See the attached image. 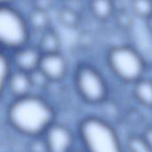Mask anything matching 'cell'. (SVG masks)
I'll list each match as a JSON object with an SVG mask.
<instances>
[{
  "label": "cell",
  "instance_id": "1",
  "mask_svg": "<svg viewBox=\"0 0 152 152\" xmlns=\"http://www.w3.org/2000/svg\"><path fill=\"white\" fill-rule=\"evenodd\" d=\"M8 126L30 139L42 137L56 121V110L45 96L37 94L12 99L5 110Z\"/></svg>",
  "mask_w": 152,
  "mask_h": 152
},
{
  "label": "cell",
  "instance_id": "2",
  "mask_svg": "<svg viewBox=\"0 0 152 152\" xmlns=\"http://www.w3.org/2000/svg\"><path fill=\"white\" fill-rule=\"evenodd\" d=\"M77 136L86 152H126L117 129L96 115H88L77 126Z\"/></svg>",
  "mask_w": 152,
  "mask_h": 152
},
{
  "label": "cell",
  "instance_id": "3",
  "mask_svg": "<svg viewBox=\"0 0 152 152\" xmlns=\"http://www.w3.org/2000/svg\"><path fill=\"white\" fill-rule=\"evenodd\" d=\"M105 61L112 75L129 85L144 77L149 65L135 47L125 44L111 46L106 53Z\"/></svg>",
  "mask_w": 152,
  "mask_h": 152
},
{
  "label": "cell",
  "instance_id": "4",
  "mask_svg": "<svg viewBox=\"0 0 152 152\" xmlns=\"http://www.w3.org/2000/svg\"><path fill=\"white\" fill-rule=\"evenodd\" d=\"M75 90L79 98L89 105L104 103L110 95V86L102 72L94 64L80 62L73 73Z\"/></svg>",
  "mask_w": 152,
  "mask_h": 152
},
{
  "label": "cell",
  "instance_id": "5",
  "mask_svg": "<svg viewBox=\"0 0 152 152\" xmlns=\"http://www.w3.org/2000/svg\"><path fill=\"white\" fill-rule=\"evenodd\" d=\"M32 31L27 17L14 5H0V44L12 52L29 44Z\"/></svg>",
  "mask_w": 152,
  "mask_h": 152
},
{
  "label": "cell",
  "instance_id": "6",
  "mask_svg": "<svg viewBox=\"0 0 152 152\" xmlns=\"http://www.w3.org/2000/svg\"><path fill=\"white\" fill-rule=\"evenodd\" d=\"M42 138L46 152H72L77 136L69 126L55 121Z\"/></svg>",
  "mask_w": 152,
  "mask_h": 152
},
{
  "label": "cell",
  "instance_id": "7",
  "mask_svg": "<svg viewBox=\"0 0 152 152\" xmlns=\"http://www.w3.org/2000/svg\"><path fill=\"white\" fill-rule=\"evenodd\" d=\"M38 69L52 84H59L67 77L69 66L67 57L58 52L43 54Z\"/></svg>",
  "mask_w": 152,
  "mask_h": 152
},
{
  "label": "cell",
  "instance_id": "8",
  "mask_svg": "<svg viewBox=\"0 0 152 152\" xmlns=\"http://www.w3.org/2000/svg\"><path fill=\"white\" fill-rule=\"evenodd\" d=\"M9 53L14 69L27 73H32L39 68L43 56L37 45L30 43Z\"/></svg>",
  "mask_w": 152,
  "mask_h": 152
},
{
  "label": "cell",
  "instance_id": "9",
  "mask_svg": "<svg viewBox=\"0 0 152 152\" xmlns=\"http://www.w3.org/2000/svg\"><path fill=\"white\" fill-rule=\"evenodd\" d=\"M33 84L30 73L14 69L9 77L5 88L2 94L7 92L12 96V99L20 98L33 93Z\"/></svg>",
  "mask_w": 152,
  "mask_h": 152
},
{
  "label": "cell",
  "instance_id": "10",
  "mask_svg": "<svg viewBox=\"0 0 152 152\" xmlns=\"http://www.w3.org/2000/svg\"><path fill=\"white\" fill-rule=\"evenodd\" d=\"M88 9L94 19L102 22L113 19L118 11L114 0H89Z\"/></svg>",
  "mask_w": 152,
  "mask_h": 152
},
{
  "label": "cell",
  "instance_id": "11",
  "mask_svg": "<svg viewBox=\"0 0 152 152\" xmlns=\"http://www.w3.org/2000/svg\"><path fill=\"white\" fill-rule=\"evenodd\" d=\"M36 45L43 54L61 52V37L53 27L39 34V37Z\"/></svg>",
  "mask_w": 152,
  "mask_h": 152
},
{
  "label": "cell",
  "instance_id": "12",
  "mask_svg": "<svg viewBox=\"0 0 152 152\" xmlns=\"http://www.w3.org/2000/svg\"><path fill=\"white\" fill-rule=\"evenodd\" d=\"M134 99L143 107L152 109V81L147 77L133 85Z\"/></svg>",
  "mask_w": 152,
  "mask_h": 152
},
{
  "label": "cell",
  "instance_id": "13",
  "mask_svg": "<svg viewBox=\"0 0 152 152\" xmlns=\"http://www.w3.org/2000/svg\"><path fill=\"white\" fill-rule=\"evenodd\" d=\"M26 17L32 32L36 31L40 34L52 27L49 12L31 8L30 12Z\"/></svg>",
  "mask_w": 152,
  "mask_h": 152
},
{
  "label": "cell",
  "instance_id": "14",
  "mask_svg": "<svg viewBox=\"0 0 152 152\" xmlns=\"http://www.w3.org/2000/svg\"><path fill=\"white\" fill-rule=\"evenodd\" d=\"M57 20L61 26L70 29H75L81 24L79 12L69 5H62L58 9Z\"/></svg>",
  "mask_w": 152,
  "mask_h": 152
},
{
  "label": "cell",
  "instance_id": "15",
  "mask_svg": "<svg viewBox=\"0 0 152 152\" xmlns=\"http://www.w3.org/2000/svg\"><path fill=\"white\" fill-rule=\"evenodd\" d=\"M14 67L12 64V61L11 58V54L9 52L1 50V54H0V78H1V91L2 93L4 92L6 83L12 74L14 70Z\"/></svg>",
  "mask_w": 152,
  "mask_h": 152
},
{
  "label": "cell",
  "instance_id": "16",
  "mask_svg": "<svg viewBox=\"0 0 152 152\" xmlns=\"http://www.w3.org/2000/svg\"><path fill=\"white\" fill-rule=\"evenodd\" d=\"M130 11L144 21L152 15V0H130Z\"/></svg>",
  "mask_w": 152,
  "mask_h": 152
},
{
  "label": "cell",
  "instance_id": "17",
  "mask_svg": "<svg viewBox=\"0 0 152 152\" xmlns=\"http://www.w3.org/2000/svg\"><path fill=\"white\" fill-rule=\"evenodd\" d=\"M126 148L128 152H152V147L142 134L130 135L126 140Z\"/></svg>",
  "mask_w": 152,
  "mask_h": 152
},
{
  "label": "cell",
  "instance_id": "18",
  "mask_svg": "<svg viewBox=\"0 0 152 152\" xmlns=\"http://www.w3.org/2000/svg\"><path fill=\"white\" fill-rule=\"evenodd\" d=\"M133 13L130 11H127L126 9H121L118 10L115 16L114 20L117 24V26L123 30H128L132 28L134 24V20H133Z\"/></svg>",
  "mask_w": 152,
  "mask_h": 152
},
{
  "label": "cell",
  "instance_id": "19",
  "mask_svg": "<svg viewBox=\"0 0 152 152\" xmlns=\"http://www.w3.org/2000/svg\"><path fill=\"white\" fill-rule=\"evenodd\" d=\"M30 77H31V80H32L34 88L40 89V90H45L52 84L48 80V78L40 71L39 69H37V70L30 73Z\"/></svg>",
  "mask_w": 152,
  "mask_h": 152
},
{
  "label": "cell",
  "instance_id": "20",
  "mask_svg": "<svg viewBox=\"0 0 152 152\" xmlns=\"http://www.w3.org/2000/svg\"><path fill=\"white\" fill-rule=\"evenodd\" d=\"M54 1L56 0H31L32 8L49 12L53 8Z\"/></svg>",
  "mask_w": 152,
  "mask_h": 152
},
{
  "label": "cell",
  "instance_id": "21",
  "mask_svg": "<svg viewBox=\"0 0 152 152\" xmlns=\"http://www.w3.org/2000/svg\"><path fill=\"white\" fill-rule=\"evenodd\" d=\"M142 136L144 137V139L150 143V145L152 147V126L148 127L144 133L142 134Z\"/></svg>",
  "mask_w": 152,
  "mask_h": 152
},
{
  "label": "cell",
  "instance_id": "22",
  "mask_svg": "<svg viewBox=\"0 0 152 152\" xmlns=\"http://www.w3.org/2000/svg\"><path fill=\"white\" fill-rule=\"evenodd\" d=\"M144 23H145V26H146L147 29L152 34V15L144 20Z\"/></svg>",
  "mask_w": 152,
  "mask_h": 152
},
{
  "label": "cell",
  "instance_id": "23",
  "mask_svg": "<svg viewBox=\"0 0 152 152\" xmlns=\"http://www.w3.org/2000/svg\"><path fill=\"white\" fill-rule=\"evenodd\" d=\"M17 0H0V5H14Z\"/></svg>",
  "mask_w": 152,
  "mask_h": 152
},
{
  "label": "cell",
  "instance_id": "24",
  "mask_svg": "<svg viewBox=\"0 0 152 152\" xmlns=\"http://www.w3.org/2000/svg\"><path fill=\"white\" fill-rule=\"evenodd\" d=\"M148 78H150L152 81V64L148 65V69H147V72H146V76Z\"/></svg>",
  "mask_w": 152,
  "mask_h": 152
},
{
  "label": "cell",
  "instance_id": "25",
  "mask_svg": "<svg viewBox=\"0 0 152 152\" xmlns=\"http://www.w3.org/2000/svg\"><path fill=\"white\" fill-rule=\"evenodd\" d=\"M72 152H86V151H85L81 147H80V148H77V147H76V148L74 149V151H73Z\"/></svg>",
  "mask_w": 152,
  "mask_h": 152
},
{
  "label": "cell",
  "instance_id": "26",
  "mask_svg": "<svg viewBox=\"0 0 152 152\" xmlns=\"http://www.w3.org/2000/svg\"><path fill=\"white\" fill-rule=\"evenodd\" d=\"M56 1H64V0H56Z\"/></svg>",
  "mask_w": 152,
  "mask_h": 152
}]
</instances>
